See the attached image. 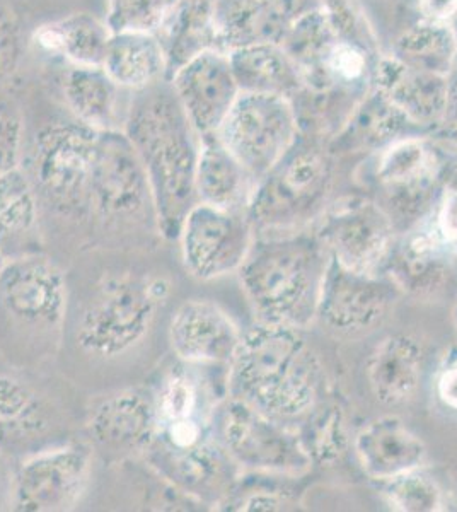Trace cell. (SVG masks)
<instances>
[{"label":"cell","mask_w":457,"mask_h":512,"mask_svg":"<svg viewBox=\"0 0 457 512\" xmlns=\"http://www.w3.org/2000/svg\"><path fill=\"white\" fill-rule=\"evenodd\" d=\"M144 166L156 205L159 233L178 239L193 205L200 135L168 79L130 93L122 127Z\"/></svg>","instance_id":"1"},{"label":"cell","mask_w":457,"mask_h":512,"mask_svg":"<svg viewBox=\"0 0 457 512\" xmlns=\"http://www.w3.org/2000/svg\"><path fill=\"white\" fill-rule=\"evenodd\" d=\"M333 35L302 65V93L292 99L301 130L333 137L376 88L382 59L376 31L357 0H323Z\"/></svg>","instance_id":"2"},{"label":"cell","mask_w":457,"mask_h":512,"mask_svg":"<svg viewBox=\"0 0 457 512\" xmlns=\"http://www.w3.org/2000/svg\"><path fill=\"white\" fill-rule=\"evenodd\" d=\"M229 396L284 424L323 398L324 369L302 330L256 323L229 364Z\"/></svg>","instance_id":"3"},{"label":"cell","mask_w":457,"mask_h":512,"mask_svg":"<svg viewBox=\"0 0 457 512\" xmlns=\"http://www.w3.org/2000/svg\"><path fill=\"white\" fill-rule=\"evenodd\" d=\"M330 253L316 231L255 236L238 270L256 323L306 330L318 320Z\"/></svg>","instance_id":"4"},{"label":"cell","mask_w":457,"mask_h":512,"mask_svg":"<svg viewBox=\"0 0 457 512\" xmlns=\"http://www.w3.org/2000/svg\"><path fill=\"white\" fill-rule=\"evenodd\" d=\"M330 137L301 130L284 158L256 183L246 217L255 236L309 229L330 207L336 158Z\"/></svg>","instance_id":"5"},{"label":"cell","mask_w":457,"mask_h":512,"mask_svg":"<svg viewBox=\"0 0 457 512\" xmlns=\"http://www.w3.org/2000/svg\"><path fill=\"white\" fill-rule=\"evenodd\" d=\"M169 284L156 275L125 270L99 280L74 321V342L94 361H115L139 349L156 326Z\"/></svg>","instance_id":"6"},{"label":"cell","mask_w":457,"mask_h":512,"mask_svg":"<svg viewBox=\"0 0 457 512\" xmlns=\"http://www.w3.org/2000/svg\"><path fill=\"white\" fill-rule=\"evenodd\" d=\"M98 130L77 120L48 123L36 134L29 181L38 202L70 222H91Z\"/></svg>","instance_id":"7"},{"label":"cell","mask_w":457,"mask_h":512,"mask_svg":"<svg viewBox=\"0 0 457 512\" xmlns=\"http://www.w3.org/2000/svg\"><path fill=\"white\" fill-rule=\"evenodd\" d=\"M372 158L374 200L393 221L396 233L403 234L429 219L456 156L430 135H415Z\"/></svg>","instance_id":"8"},{"label":"cell","mask_w":457,"mask_h":512,"mask_svg":"<svg viewBox=\"0 0 457 512\" xmlns=\"http://www.w3.org/2000/svg\"><path fill=\"white\" fill-rule=\"evenodd\" d=\"M69 309L62 268L45 256L11 258L0 270V337L4 342H52Z\"/></svg>","instance_id":"9"},{"label":"cell","mask_w":457,"mask_h":512,"mask_svg":"<svg viewBox=\"0 0 457 512\" xmlns=\"http://www.w3.org/2000/svg\"><path fill=\"white\" fill-rule=\"evenodd\" d=\"M91 222L105 233H134L145 226L159 231L151 183L122 130L98 134Z\"/></svg>","instance_id":"10"},{"label":"cell","mask_w":457,"mask_h":512,"mask_svg":"<svg viewBox=\"0 0 457 512\" xmlns=\"http://www.w3.org/2000/svg\"><path fill=\"white\" fill-rule=\"evenodd\" d=\"M214 434L244 472L302 477L313 466L297 432L232 396L215 405Z\"/></svg>","instance_id":"11"},{"label":"cell","mask_w":457,"mask_h":512,"mask_svg":"<svg viewBox=\"0 0 457 512\" xmlns=\"http://www.w3.org/2000/svg\"><path fill=\"white\" fill-rule=\"evenodd\" d=\"M301 134L292 101L270 94H239L217 137L253 183L284 158Z\"/></svg>","instance_id":"12"},{"label":"cell","mask_w":457,"mask_h":512,"mask_svg":"<svg viewBox=\"0 0 457 512\" xmlns=\"http://www.w3.org/2000/svg\"><path fill=\"white\" fill-rule=\"evenodd\" d=\"M89 444H53L29 454L12 473L9 507L19 512H67L76 509L93 475Z\"/></svg>","instance_id":"13"},{"label":"cell","mask_w":457,"mask_h":512,"mask_svg":"<svg viewBox=\"0 0 457 512\" xmlns=\"http://www.w3.org/2000/svg\"><path fill=\"white\" fill-rule=\"evenodd\" d=\"M316 224L314 231L336 263L360 274H384L398 233L374 198H342Z\"/></svg>","instance_id":"14"},{"label":"cell","mask_w":457,"mask_h":512,"mask_svg":"<svg viewBox=\"0 0 457 512\" xmlns=\"http://www.w3.org/2000/svg\"><path fill=\"white\" fill-rule=\"evenodd\" d=\"M181 262L202 282L238 272L255 241L244 210L193 205L180 227Z\"/></svg>","instance_id":"15"},{"label":"cell","mask_w":457,"mask_h":512,"mask_svg":"<svg viewBox=\"0 0 457 512\" xmlns=\"http://www.w3.org/2000/svg\"><path fill=\"white\" fill-rule=\"evenodd\" d=\"M89 446L110 463L145 456L157 436L152 386L116 391L94 405L86 420Z\"/></svg>","instance_id":"16"},{"label":"cell","mask_w":457,"mask_h":512,"mask_svg":"<svg viewBox=\"0 0 457 512\" xmlns=\"http://www.w3.org/2000/svg\"><path fill=\"white\" fill-rule=\"evenodd\" d=\"M144 458L162 480L200 506L219 507L239 477V466L215 436L180 448L154 441Z\"/></svg>","instance_id":"17"},{"label":"cell","mask_w":457,"mask_h":512,"mask_svg":"<svg viewBox=\"0 0 457 512\" xmlns=\"http://www.w3.org/2000/svg\"><path fill=\"white\" fill-rule=\"evenodd\" d=\"M400 291L381 275L360 274L330 258L318 320L331 332L362 335L386 320Z\"/></svg>","instance_id":"18"},{"label":"cell","mask_w":457,"mask_h":512,"mask_svg":"<svg viewBox=\"0 0 457 512\" xmlns=\"http://www.w3.org/2000/svg\"><path fill=\"white\" fill-rule=\"evenodd\" d=\"M168 340L176 359L188 366H227L243 333L219 304L186 299L169 316Z\"/></svg>","instance_id":"19"},{"label":"cell","mask_w":457,"mask_h":512,"mask_svg":"<svg viewBox=\"0 0 457 512\" xmlns=\"http://www.w3.org/2000/svg\"><path fill=\"white\" fill-rule=\"evenodd\" d=\"M186 117L197 134H217L239 98L227 53L203 52L186 62L171 79Z\"/></svg>","instance_id":"20"},{"label":"cell","mask_w":457,"mask_h":512,"mask_svg":"<svg viewBox=\"0 0 457 512\" xmlns=\"http://www.w3.org/2000/svg\"><path fill=\"white\" fill-rule=\"evenodd\" d=\"M57 410L23 376L0 371V453L33 454L50 448Z\"/></svg>","instance_id":"21"},{"label":"cell","mask_w":457,"mask_h":512,"mask_svg":"<svg viewBox=\"0 0 457 512\" xmlns=\"http://www.w3.org/2000/svg\"><path fill=\"white\" fill-rule=\"evenodd\" d=\"M384 274L408 296H435L451 279L452 248L440 239L427 219L396 238Z\"/></svg>","instance_id":"22"},{"label":"cell","mask_w":457,"mask_h":512,"mask_svg":"<svg viewBox=\"0 0 457 512\" xmlns=\"http://www.w3.org/2000/svg\"><path fill=\"white\" fill-rule=\"evenodd\" d=\"M415 135L430 134L425 128L411 122L403 111L374 88L355 106L342 128L328 140V147L336 161L372 158L398 140Z\"/></svg>","instance_id":"23"},{"label":"cell","mask_w":457,"mask_h":512,"mask_svg":"<svg viewBox=\"0 0 457 512\" xmlns=\"http://www.w3.org/2000/svg\"><path fill=\"white\" fill-rule=\"evenodd\" d=\"M353 449L367 477L388 480L425 465L427 446L396 415L372 420L357 434Z\"/></svg>","instance_id":"24"},{"label":"cell","mask_w":457,"mask_h":512,"mask_svg":"<svg viewBox=\"0 0 457 512\" xmlns=\"http://www.w3.org/2000/svg\"><path fill=\"white\" fill-rule=\"evenodd\" d=\"M217 4L219 0H174L168 18L157 31L168 81L200 53L222 52Z\"/></svg>","instance_id":"25"},{"label":"cell","mask_w":457,"mask_h":512,"mask_svg":"<svg viewBox=\"0 0 457 512\" xmlns=\"http://www.w3.org/2000/svg\"><path fill=\"white\" fill-rule=\"evenodd\" d=\"M447 77L413 69L393 55H382L377 67L376 89L411 122L432 134L446 105Z\"/></svg>","instance_id":"26"},{"label":"cell","mask_w":457,"mask_h":512,"mask_svg":"<svg viewBox=\"0 0 457 512\" xmlns=\"http://www.w3.org/2000/svg\"><path fill=\"white\" fill-rule=\"evenodd\" d=\"M423 345L406 333L382 338L365 366L367 383L377 402L398 407L417 393L423 373Z\"/></svg>","instance_id":"27"},{"label":"cell","mask_w":457,"mask_h":512,"mask_svg":"<svg viewBox=\"0 0 457 512\" xmlns=\"http://www.w3.org/2000/svg\"><path fill=\"white\" fill-rule=\"evenodd\" d=\"M239 93L270 94L292 101L302 93L301 72L280 43H256L227 53Z\"/></svg>","instance_id":"28"},{"label":"cell","mask_w":457,"mask_h":512,"mask_svg":"<svg viewBox=\"0 0 457 512\" xmlns=\"http://www.w3.org/2000/svg\"><path fill=\"white\" fill-rule=\"evenodd\" d=\"M253 188L255 183L217 134L202 135L195 173L198 202L246 212Z\"/></svg>","instance_id":"29"},{"label":"cell","mask_w":457,"mask_h":512,"mask_svg":"<svg viewBox=\"0 0 457 512\" xmlns=\"http://www.w3.org/2000/svg\"><path fill=\"white\" fill-rule=\"evenodd\" d=\"M122 93L103 67L69 65L62 77V94L72 117L98 132L122 130Z\"/></svg>","instance_id":"30"},{"label":"cell","mask_w":457,"mask_h":512,"mask_svg":"<svg viewBox=\"0 0 457 512\" xmlns=\"http://www.w3.org/2000/svg\"><path fill=\"white\" fill-rule=\"evenodd\" d=\"M111 31L89 12H74L52 23L41 24L31 41L41 52L76 67H101Z\"/></svg>","instance_id":"31"},{"label":"cell","mask_w":457,"mask_h":512,"mask_svg":"<svg viewBox=\"0 0 457 512\" xmlns=\"http://www.w3.org/2000/svg\"><path fill=\"white\" fill-rule=\"evenodd\" d=\"M101 67L116 86L130 93L166 79L164 50L152 33H111Z\"/></svg>","instance_id":"32"},{"label":"cell","mask_w":457,"mask_h":512,"mask_svg":"<svg viewBox=\"0 0 457 512\" xmlns=\"http://www.w3.org/2000/svg\"><path fill=\"white\" fill-rule=\"evenodd\" d=\"M40 202L28 175L19 168L0 178V251L11 258L33 255Z\"/></svg>","instance_id":"33"},{"label":"cell","mask_w":457,"mask_h":512,"mask_svg":"<svg viewBox=\"0 0 457 512\" xmlns=\"http://www.w3.org/2000/svg\"><path fill=\"white\" fill-rule=\"evenodd\" d=\"M391 55L413 69L449 76L456 69V38L451 23L418 21L396 38Z\"/></svg>","instance_id":"34"},{"label":"cell","mask_w":457,"mask_h":512,"mask_svg":"<svg viewBox=\"0 0 457 512\" xmlns=\"http://www.w3.org/2000/svg\"><path fill=\"white\" fill-rule=\"evenodd\" d=\"M296 475L268 472L239 473L229 494L222 499L220 511H292L301 506L299 490L292 485Z\"/></svg>","instance_id":"35"},{"label":"cell","mask_w":457,"mask_h":512,"mask_svg":"<svg viewBox=\"0 0 457 512\" xmlns=\"http://www.w3.org/2000/svg\"><path fill=\"white\" fill-rule=\"evenodd\" d=\"M191 366L178 361L152 386L156 396L157 429L185 420L209 417L207 396Z\"/></svg>","instance_id":"36"},{"label":"cell","mask_w":457,"mask_h":512,"mask_svg":"<svg viewBox=\"0 0 457 512\" xmlns=\"http://www.w3.org/2000/svg\"><path fill=\"white\" fill-rule=\"evenodd\" d=\"M297 436L313 465H336L348 448L347 419L343 408L336 402H324L321 398L304 415V424Z\"/></svg>","instance_id":"37"},{"label":"cell","mask_w":457,"mask_h":512,"mask_svg":"<svg viewBox=\"0 0 457 512\" xmlns=\"http://www.w3.org/2000/svg\"><path fill=\"white\" fill-rule=\"evenodd\" d=\"M381 495L393 511L439 512L446 509V492L423 466L382 480Z\"/></svg>","instance_id":"38"},{"label":"cell","mask_w":457,"mask_h":512,"mask_svg":"<svg viewBox=\"0 0 457 512\" xmlns=\"http://www.w3.org/2000/svg\"><path fill=\"white\" fill-rule=\"evenodd\" d=\"M173 6L174 0H108L105 23L111 33L157 35Z\"/></svg>","instance_id":"39"},{"label":"cell","mask_w":457,"mask_h":512,"mask_svg":"<svg viewBox=\"0 0 457 512\" xmlns=\"http://www.w3.org/2000/svg\"><path fill=\"white\" fill-rule=\"evenodd\" d=\"M23 146V111L4 91L0 93V178L21 168Z\"/></svg>","instance_id":"40"},{"label":"cell","mask_w":457,"mask_h":512,"mask_svg":"<svg viewBox=\"0 0 457 512\" xmlns=\"http://www.w3.org/2000/svg\"><path fill=\"white\" fill-rule=\"evenodd\" d=\"M24 55V33L18 14L0 4V93L18 72Z\"/></svg>","instance_id":"41"},{"label":"cell","mask_w":457,"mask_h":512,"mask_svg":"<svg viewBox=\"0 0 457 512\" xmlns=\"http://www.w3.org/2000/svg\"><path fill=\"white\" fill-rule=\"evenodd\" d=\"M429 222L446 245L451 246L452 250L457 248V156L449 166L444 187Z\"/></svg>","instance_id":"42"},{"label":"cell","mask_w":457,"mask_h":512,"mask_svg":"<svg viewBox=\"0 0 457 512\" xmlns=\"http://www.w3.org/2000/svg\"><path fill=\"white\" fill-rule=\"evenodd\" d=\"M430 137L447 152L457 156V69L447 77L446 105Z\"/></svg>","instance_id":"43"},{"label":"cell","mask_w":457,"mask_h":512,"mask_svg":"<svg viewBox=\"0 0 457 512\" xmlns=\"http://www.w3.org/2000/svg\"><path fill=\"white\" fill-rule=\"evenodd\" d=\"M284 36L302 16L323 6V0H256Z\"/></svg>","instance_id":"44"},{"label":"cell","mask_w":457,"mask_h":512,"mask_svg":"<svg viewBox=\"0 0 457 512\" xmlns=\"http://www.w3.org/2000/svg\"><path fill=\"white\" fill-rule=\"evenodd\" d=\"M435 393L444 407L457 412V359H452L440 369Z\"/></svg>","instance_id":"45"},{"label":"cell","mask_w":457,"mask_h":512,"mask_svg":"<svg viewBox=\"0 0 457 512\" xmlns=\"http://www.w3.org/2000/svg\"><path fill=\"white\" fill-rule=\"evenodd\" d=\"M422 19L435 23H451L457 16V0H418Z\"/></svg>","instance_id":"46"},{"label":"cell","mask_w":457,"mask_h":512,"mask_svg":"<svg viewBox=\"0 0 457 512\" xmlns=\"http://www.w3.org/2000/svg\"><path fill=\"white\" fill-rule=\"evenodd\" d=\"M11 478L7 472L6 463L0 453V506H9V492H11Z\"/></svg>","instance_id":"47"},{"label":"cell","mask_w":457,"mask_h":512,"mask_svg":"<svg viewBox=\"0 0 457 512\" xmlns=\"http://www.w3.org/2000/svg\"><path fill=\"white\" fill-rule=\"evenodd\" d=\"M452 31H454V38H456V69H457V16L451 21Z\"/></svg>","instance_id":"48"},{"label":"cell","mask_w":457,"mask_h":512,"mask_svg":"<svg viewBox=\"0 0 457 512\" xmlns=\"http://www.w3.org/2000/svg\"><path fill=\"white\" fill-rule=\"evenodd\" d=\"M452 321H454V326L457 328V304L454 306V309H452Z\"/></svg>","instance_id":"49"},{"label":"cell","mask_w":457,"mask_h":512,"mask_svg":"<svg viewBox=\"0 0 457 512\" xmlns=\"http://www.w3.org/2000/svg\"><path fill=\"white\" fill-rule=\"evenodd\" d=\"M6 265V256H4V253L0 251V270H2V267Z\"/></svg>","instance_id":"50"}]
</instances>
